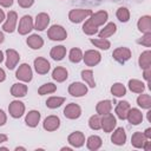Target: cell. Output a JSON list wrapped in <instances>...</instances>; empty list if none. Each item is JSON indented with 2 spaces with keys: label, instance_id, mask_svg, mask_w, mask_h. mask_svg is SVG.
<instances>
[{
  "label": "cell",
  "instance_id": "obj_15",
  "mask_svg": "<svg viewBox=\"0 0 151 151\" xmlns=\"http://www.w3.org/2000/svg\"><path fill=\"white\" fill-rule=\"evenodd\" d=\"M67 142H68V144H70L71 146L79 149V147H81V146L85 144V136H84V133L80 132V131H74V132H72L71 134H68Z\"/></svg>",
  "mask_w": 151,
  "mask_h": 151
},
{
  "label": "cell",
  "instance_id": "obj_41",
  "mask_svg": "<svg viewBox=\"0 0 151 151\" xmlns=\"http://www.w3.org/2000/svg\"><path fill=\"white\" fill-rule=\"evenodd\" d=\"M100 119H101V116L100 114H93L88 119V126L91 130H94V131H98L101 129V123H100Z\"/></svg>",
  "mask_w": 151,
  "mask_h": 151
},
{
  "label": "cell",
  "instance_id": "obj_34",
  "mask_svg": "<svg viewBox=\"0 0 151 151\" xmlns=\"http://www.w3.org/2000/svg\"><path fill=\"white\" fill-rule=\"evenodd\" d=\"M137 104L142 109L150 110L151 109V96L146 94V93H139V96L137 98Z\"/></svg>",
  "mask_w": 151,
  "mask_h": 151
},
{
  "label": "cell",
  "instance_id": "obj_51",
  "mask_svg": "<svg viewBox=\"0 0 151 151\" xmlns=\"http://www.w3.org/2000/svg\"><path fill=\"white\" fill-rule=\"evenodd\" d=\"M6 19V15H5V12L2 9H0V24Z\"/></svg>",
  "mask_w": 151,
  "mask_h": 151
},
{
  "label": "cell",
  "instance_id": "obj_27",
  "mask_svg": "<svg viewBox=\"0 0 151 151\" xmlns=\"http://www.w3.org/2000/svg\"><path fill=\"white\" fill-rule=\"evenodd\" d=\"M101 145H103V140H101V138H100L99 136H97V134L90 136V137L87 138V140H86V146H87V149L91 150V151H97V150H99V149L101 147Z\"/></svg>",
  "mask_w": 151,
  "mask_h": 151
},
{
  "label": "cell",
  "instance_id": "obj_30",
  "mask_svg": "<svg viewBox=\"0 0 151 151\" xmlns=\"http://www.w3.org/2000/svg\"><path fill=\"white\" fill-rule=\"evenodd\" d=\"M127 86H129V90L133 93H143L145 91V84L138 79H130L129 83H127Z\"/></svg>",
  "mask_w": 151,
  "mask_h": 151
},
{
  "label": "cell",
  "instance_id": "obj_17",
  "mask_svg": "<svg viewBox=\"0 0 151 151\" xmlns=\"http://www.w3.org/2000/svg\"><path fill=\"white\" fill-rule=\"evenodd\" d=\"M48 24H50V15L45 12H41V13L37 14V17L34 19V29L44 31L45 28H47Z\"/></svg>",
  "mask_w": 151,
  "mask_h": 151
},
{
  "label": "cell",
  "instance_id": "obj_49",
  "mask_svg": "<svg viewBox=\"0 0 151 151\" xmlns=\"http://www.w3.org/2000/svg\"><path fill=\"white\" fill-rule=\"evenodd\" d=\"M5 79H6V72L0 67V83L5 81Z\"/></svg>",
  "mask_w": 151,
  "mask_h": 151
},
{
  "label": "cell",
  "instance_id": "obj_8",
  "mask_svg": "<svg viewBox=\"0 0 151 151\" xmlns=\"http://www.w3.org/2000/svg\"><path fill=\"white\" fill-rule=\"evenodd\" d=\"M100 123H101V129L104 132L109 133V132H112L116 126H117V120H116V117L112 114V113H105L101 116V119H100Z\"/></svg>",
  "mask_w": 151,
  "mask_h": 151
},
{
  "label": "cell",
  "instance_id": "obj_7",
  "mask_svg": "<svg viewBox=\"0 0 151 151\" xmlns=\"http://www.w3.org/2000/svg\"><path fill=\"white\" fill-rule=\"evenodd\" d=\"M8 113L12 118L18 119L25 113V104L20 100H13L8 105Z\"/></svg>",
  "mask_w": 151,
  "mask_h": 151
},
{
  "label": "cell",
  "instance_id": "obj_1",
  "mask_svg": "<svg viewBox=\"0 0 151 151\" xmlns=\"http://www.w3.org/2000/svg\"><path fill=\"white\" fill-rule=\"evenodd\" d=\"M92 9L88 8H74L68 12V19L73 24H80L92 14Z\"/></svg>",
  "mask_w": 151,
  "mask_h": 151
},
{
  "label": "cell",
  "instance_id": "obj_53",
  "mask_svg": "<svg viewBox=\"0 0 151 151\" xmlns=\"http://www.w3.org/2000/svg\"><path fill=\"white\" fill-rule=\"evenodd\" d=\"M4 58H5V57H4V52L0 50V63H2V61H4Z\"/></svg>",
  "mask_w": 151,
  "mask_h": 151
},
{
  "label": "cell",
  "instance_id": "obj_28",
  "mask_svg": "<svg viewBox=\"0 0 151 151\" xmlns=\"http://www.w3.org/2000/svg\"><path fill=\"white\" fill-rule=\"evenodd\" d=\"M146 140H147V139L145 138L144 133L140 132V131L134 132V133L132 134V137H131V144H132V146L136 147V149H143V146H144V144H145Z\"/></svg>",
  "mask_w": 151,
  "mask_h": 151
},
{
  "label": "cell",
  "instance_id": "obj_26",
  "mask_svg": "<svg viewBox=\"0 0 151 151\" xmlns=\"http://www.w3.org/2000/svg\"><path fill=\"white\" fill-rule=\"evenodd\" d=\"M65 55H66V47L63 45H58V46L52 47V50L50 52V57L55 61L63 60L65 58Z\"/></svg>",
  "mask_w": 151,
  "mask_h": 151
},
{
  "label": "cell",
  "instance_id": "obj_5",
  "mask_svg": "<svg viewBox=\"0 0 151 151\" xmlns=\"http://www.w3.org/2000/svg\"><path fill=\"white\" fill-rule=\"evenodd\" d=\"M17 22H18V14L15 11H9L7 13V18L5 19V22L2 25L4 32L13 33L17 29Z\"/></svg>",
  "mask_w": 151,
  "mask_h": 151
},
{
  "label": "cell",
  "instance_id": "obj_21",
  "mask_svg": "<svg viewBox=\"0 0 151 151\" xmlns=\"http://www.w3.org/2000/svg\"><path fill=\"white\" fill-rule=\"evenodd\" d=\"M137 27H138V31L142 32L143 34L151 33V17L150 15L140 17L137 22Z\"/></svg>",
  "mask_w": 151,
  "mask_h": 151
},
{
  "label": "cell",
  "instance_id": "obj_24",
  "mask_svg": "<svg viewBox=\"0 0 151 151\" xmlns=\"http://www.w3.org/2000/svg\"><path fill=\"white\" fill-rule=\"evenodd\" d=\"M68 77V72L65 67L63 66H57L53 71H52V78L53 80H55L57 83H63L67 79Z\"/></svg>",
  "mask_w": 151,
  "mask_h": 151
},
{
  "label": "cell",
  "instance_id": "obj_4",
  "mask_svg": "<svg viewBox=\"0 0 151 151\" xmlns=\"http://www.w3.org/2000/svg\"><path fill=\"white\" fill-rule=\"evenodd\" d=\"M83 60H84L86 66L93 67L100 63L101 54H100V52H98L96 50H88L85 53H83Z\"/></svg>",
  "mask_w": 151,
  "mask_h": 151
},
{
  "label": "cell",
  "instance_id": "obj_40",
  "mask_svg": "<svg viewBox=\"0 0 151 151\" xmlns=\"http://www.w3.org/2000/svg\"><path fill=\"white\" fill-rule=\"evenodd\" d=\"M57 91V85H54L53 83H46L44 85H41L38 88V93L40 96H45V94H51L54 93Z\"/></svg>",
  "mask_w": 151,
  "mask_h": 151
},
{
  "label": "cell",
  "instance_id": "obj_13",
  "mask_svg": "<svg viewBox=\"0 0 151 151\" xmlns=\"http://www.w3.org/2000/svg\"><path fill=\"white\" fill-rule=\"evenodd\" d=\"M19 60H20V54L15 50H13V48L6 50V63L5 64L8 70H14L15 66L18 65Z\"/></svg>",
  "mask_w": 151,
  "mask_h": 151
},
{
  "label": "cell",
  "instance_id": "obj_12",
  "mask_svg": "<svg viewBox=\"0 0 151 151\" xmlns=\"http://www.w3.org/2000/svg\"><path fill=\"white\" fill-rule=\"evenodd\" d=\"M59 126H60V118H59L58 116L51 114V116H47V117L44 119L42 127H44V130H46L47 132H53V131L58 130Z\"/></svg>",
  "mask_w": 151,
  "mask_h": 151
},
{
  "label": "cell",
  "instance_id": "obj_44",
  "mask_svg": "<svg viewBox=\"0 0 151 151\" xmlns=\"http://www.w3.org/2000/svg\"><path fill=\"white\" fill-rule=\"evenodd\" d=\"M34 4V0H18V5L21 8H29Z\"/></svg>",
  "mask_w": 151,
  "mask_h": 151
},
{
  "label": "cell",
  "instance_id": "obj_11",
  "mask_svg": "<svg viewBox=\"0 0 151 151\" xmlns=\"http://www.w3.org/2000/svg\"><path fill=\"white\" fill-rule=\"evenodd\" d=\"M64 116L67 119H78L81 116V107L76 103H70L64 109Z\"/></svg>",
  "mask_w": 151,
  "mask_h": 151
},
{
  "label": "cell",
  "instance_id": "obj_19",
  "mask_svg": "<svg viewBox=\"0 0 151 151\" xmlns=\"http://www.w3.org/2000/svg\"><path fill=\"white\" fill-rule=\"evenodd\" d=\"M126 119L129 120V123L131 125H139L143 122V113L139 109H136V107L131 109L130 107L127 116H126Z\"/></svg>",
  "mask_w": 151,
  "mask_h": 151
},
{
  "label": "cell",
  "instance_id": "obj_52",
  "mask_svg": "<svg viewBox=\"0 0 151 151\" xmlns=\"http://www.w3.org/2000/svg\"><path fill=\"white\" fill-rule=\"evenodd\" d=\"M4 40H5V35H4V33L0 31V44H2Z\"/></svg>",
  "mask_w": 151,
  "mask_h": 151
},
{
  "label": "cell",
  "instance_id": "obj_25",
  "mask_svg": "<svg viewBox=\"0 0 151 151\" xmlns=\"http://www.w3.org/2000/svg\"><path fill=\"white\" fill-rule=\"evenodd\" d=\"M26 42H27L28 47H31L32 50H39L44 46V39L38 34H31L26 39Z\"/></svg>",
  "mask_w": 151,
  "mask_h": 151
},
{
  "label": "cell",
  "instance_id": "obj_37",
  "mask_svg": "<svg viewBox=\"0 0 151 151\" xmlns=\"http://www.w3.org/2000/svg\"><path fill=\"white\" fill-rule=\"evenodd\" d=\"M68 59H70V61L73 63V64L80 63V61L83 60V52H81V50L78 48V47L71 48V51H70V53H68Z\"/></svg>",
  "mask_w": 151,
  "mask_h": 151
},
{
  "label": "cell",
  "instance_id": "obj_2",
  "mask_svg": "<svg viewBox=\"0 0 151 151\" xmlns=\"http://www.w3.org/2000/svg\"><path fill=\"white\" fill-rule=\"evenodd\" d=\"M47 37L53 41H63L67 38V32L61 25H52L47 29Z\"/></svg>",
  "mask_w": 151,
  "mask_h": 151
},
{
  "label": "cell",
  "instance_id": "obj_3",
  "mask_svg": "<svg viewBox=\"0 0 151 151\" xmlns=\"http://www.w3.org/2000/svg\"><path fill=\"white\" fill-rule=\"evenodd\" d=\"M15 78L22 83H29L33 78V71H32L31 66L26 63L19 65V67L15 72Z\"/></svg>",
  "mask_w": 151,
  "mask_h": 151
},
{
  "label": "cell",
  "instance_id": "obj_47",
  "mask_svg": "<svg viewBox=\"0 0 151 151\" xmlns=\"http://www.w3.org/2000/svg\"><path fill=\"white\" fill-rule=\"evenodd\" d=\"M13 5V0H0V6L1 7H5V8H8Z\"/></svg>",
  "mask_w": 151,
  "mask_h": 151
},
{
  "label": "cell",
  "instance_id": "obj_18",
  "mask_svg": "<svg viewBox=\"0 0 151 151\" xmlns=\"http://www.w3.org/2000/svg\"><path fill=\"white\" fill-rule=\"evenodd\" d=\"M111 142L112 144L114 145H118V146H122L125 144L126 142V132L123 127H117L113 130L112 132V136H111Z\"/></svg>",
  "mask_w": 151,
  "mask_h": 151
},
{
  "label": "cell",
  "instance_id": "obj_14",
  "mask_svg": "<svg viewBox=\"0 0 151 151\" xmlns=\"http://www.w3.org/2000/svg\"><path fill=\"white\" fill-rule=\"evenodd\" d=\"M33 66H34V70L38 74H47L50 68H51V65H50V61L42 57H38L34 59L33 61Z\"/></svg>",
  "mask_w": 151,
  "mask_h": 151
},
{
  "label": "cell",
  "instance_id": "obj_55",
  "mask_svg": "<svg viewBox=\"0 0 151 151\" xmlns=\"http://www.w3.org/2000/svg\"><path fill=\"white\" fill-rule=\"evenodd\" d=\"M14 150H15V151H19V150H22V151H25L26 149H25V147H22V146H17Z\"/></svg>",
  "mask_w": 151,
  "mask_h": 151
},
{
  "label": "cell",
  "instance_id": "obj_20",
  "mask_svg": "<svg viewBox=\"0 0 151 151\" xmlns=\"http://www.w3.org/2000/svg\"><path fill=\"white\" fill-rule=\"evenodd\" d=\"M40 118H41V114L39 111L31 110V111H28V113H26L25 123L29 127H35V126H38V124L40 122Z\"/></svg>",
  "mask_w": 151,
  "mask_h": 151
},
{
  "label": "cell",
  "instance_id": "obj_39",
  "mask_svg": "<svg viewBox=\"0 0 151 151\" xmlns=\"http://www.w3.org/2000/svg\"><path fill=\"white\" fill-rule=\"evenodd\" d=\"M90 41H91L92 45H94V46L98 47L99 50H105V51H106V50H109V48L111 47V42H110L107 39H103V38L93 39V38H91Z\"/></svg>",
  "mask_w": 151,
  "mask_h": 151
},
{
  "label": "cell",
  "instance_id": "obj_32",
  "mask_svg": "<svg viewBox=\"0 0 151 151\" xmlns=\"http://www.w3.org/2000/svg\"><path fill=\"white\" fill-rule=\"evenodd\" d=\"M138 64L142 70L151 67V51L150 50L142 52V54L139 55V59H138Z\"/></svg>",
  "mask_w": 151,
  "mask_h": 151
},
{
  "label": "cell",
  "instance_id": "obj_38",
  "mask_svg": "<svg viewBox=\"0 0 151 151\" xmlns=\"http://www.w3.org/2000/svg\"><path fill=\"white\" fill-rule=\"evenodd\" d=\"M98 28L99 27H97L91 20H90V18L84 22V25H83V32L85 33V34H87V35H94V34H97L98 33Z\"/></svg>",
  "mask_w": 151,
  "mask_h": 151
},
{
  "label": "cell",
  "instance_id": "obj_42",
  "mask_svg": "<svg viewBox=\"0 0 151 151\" xmlns=\"http://www.w3.org/2000/svg\"><path fill=\"white\" fill-rule=\"evenodd\" d=\"M116 17L120 22H127L130 20V11L126 7H119L116 12Z\"/></svg>",
  "mask_w": 151,
  "mask_h": 151
},
{
  "label": "cell",
  "instance_id": "obj_48",
  "mask_svg": "<svg viewBox=\"0 0 151 151\" xmlns=\"http://www.w3.org/2000/svg\"><path fill=\"white\" fill-rule=\"evenodd\" d=\"M143 133H144V136H145L146 139H151V127L145 129V131H144Z\"/></svg>",
  "mask_w": 151,
  "mask_h": 151
},
{
  "label": "cell",
  "instance_id": "obj_35",
  "mask_svg": "<svg viewBox=\"0 0 151 151\" xmlns=\"http://www.w3.org/2000/svg\"><path fill=\"white\" fill-rule=\"evenodd\" d=\"M64 103H65V98L64 97L53 96V97H50L46 100V106L48 109H57V107H60Z\"/></svg>",
  "mask_w": 151,
  "mask_h": 151
},
{
  "label": "cell",
  "instance_id": "obj_46",
  "mask_svg": "<svg viewBox=\"0 0 151 151\" xmlns=\"http://www.w3.org/2000/svg\"><path fill=\"white\" fill-rule=\"evenodd\" d=\"M6 122H7V116L4 112V110L0 109V126H4L6 124Z\"/></svg>",
  "mask_w": 151,
  "mask_h": 151
},
{
  "label": "cell",
  "instance_id": "obj_36",
  "mask_svg": "<svg viewBox=\"0 0 151 151\" xmlns=\"http://www.w3.org/2000/svg\"><path fill=\"white\" fill-rule=\"evenodd\" d=\"M111 93L117 98H122L126 94V87L122 83H114L111 86Z\"/></svg>",
  "mask_w": 151,
  "mask_h": 151
},
{
  "label": "cell",
  "instance_id": "obj_31",
  "mask_svg": "<svg viewBox=\"0 0 151 151\" xmlns=\"http://www.w3.org/2000/svg\"><path fill=\"white\" fill-rule=\"evenodd\" d=\"M111 110H112V101L109 100V99L100 100V101H98V104L96 105V111H97V113L100 114V116L111 112Z\"/></svg>",
  "mask_w": 151,
  "mask_h": 151
},
{
  "label": "cell",
  "instance_id": "obj_56",
  "mask_svg": "<svg viewBox=\"0 0 151 151\" xmlns=\"http://www.w3.org/2000/svg\"><path fill=\"white\" fill-rule=\"evenodd\" d=\"M147 122H151V111L147 112Z\"/></svg>",
  "mask_w": 151,
  "mask_h": 151
},
{
  "label": "cell",
  "instance_id": "obj_10",
  "mask_svg": "<svg viewBox=\"0 0 151 151\" xmlns=\"http://www.w3.org/2000/svg\"><path fill=\"white\" fill-rule=\"evenodd\" d=\"M87 86L83 83H79V81H76V83H72L70 86H68V93L72 96V97H76V98H80V97H84L86 93H87Z\"/></svg>",
  "mask_w": 151,
  "mask_h": 151
},
{
  "label": "cell",
  "instance_id": "obj_33",
  "mask_svg": "<svg viewBox=\"0 0 151 151\" xmlns=\"http://www.w3.org/2000/svg\"><path fill=\"white\" fill-rule=\"evenodd\" d=\"M81 78L88 87H91V88L96 87V80H94V76H93L92 70H83L81 71Z\"/></svg>",
  "mask_w": 151,
  "mask_h": 151
},
{
  "label": "cell",
  "instance_id": "obj_9",
  "mask_svg": "<svg viewBox=\"0 0 151 151\" xmlns=\"http://www.w3.org/2000/svg\"><path fill=\"white\" fill-rule=\"evenodd\" d=\"M112 57L119 64H124L131 58V50L127 48V47H117L113 51Z\"/></svg>",
  "mask_w": 151,
  "mask_h": 151
},
{
  "label": "cell",
  "instance_id": "obj_29",
  "mask_svg": "<svg viewBox=\"0 0 151 151\" xmlns=\"http://www.w3.org/2000/svg\"><path fill=\"white\" fill-rule=\"evenodd\" d=\"M116 32H117V26H116V24H114V22H107V24L104 26V28H101V31L98 32V35H99V38L106 39V38H109V37L113 35Z\"/></svg>",
  "mask_w": 151,
  "mask_h": 151
},
{
  "label": "cell",
  "instance_id": "obj_43",
  "mask_svg": "<svg viewBox=\"0 0 151 151\" xmlns=\"http://www.w3.org/2000/svg\"><path fill=\"white\" fill-rule=\"evenodd\" d=\"M137 44L143 45L145 47H151V33H145L140 39L137 40Z\"/></svg>",
  "mask_w": 151,
  "mask_h": 151
},
{
  "label": "cell",
  "instance_id": "obj_22",
  "mask_svg": "<svg viewBox=\"0 0 151 151\" xmlns=\"http://www.w3.org/2000/svg\"><path fill=\"white\" fill-rule=\"evenodd\" d=\"M28 87L27 85H25L24 83H15L12 85L11 87V94L15 98H22L27 94Z\"/></svg>",
  "mask_w": 151,
  "mask_h": 151
},
{
  "label": "cell",
  "instance_id": "obj_6",
  "mask_svg": "<svg viewBox=\"0 0 151 151\" xmlns=\"http://www.w3.org/2000/svg\"><path fill=\"white\" fill-rule=\"evenodd\" d=\"M34 28V22H33V19H32V17L31 15H24L21 19H20V21H19V26H18V32H19V34H21V35H26V34H28L32 29Z\"/></svg>",
  "mask_w": 151,
  "mask_h": 151
},
{
  "label": "cell",
  "instance_id": "obj_50",
  "mask_svg": "<svg viewBox=\"0 0 151 151\" xmlns=\"http://www.w3.org/2000/svg\"><path fill=\"white\" fill-rule=\"evenodd\" d=\"M7 139H8V137H7L6 134L0 133V144H2V143H5V142H7Z\"/></svg>",
  "mask_w": 151,
  "mask_h": 151
},
{
  "label": "cell",
  "instance_id": "obj_16",
  "mask_svg": "<svg viewBox=\"0 0 151 151\" xmlns=\"http://www.w3.org/2000/svg\"><path fill=\"white\" fill-rule=\"evenodd\" d=\"M90 20L97 26V27H100L103 26L104 24H106L107 19H109V13L104 9H100V11H97L94 13H92L90 17Z\"/></svg>",
  "mask_w": 151,
  "mask_h": 151
},
{
  "label": "cell",
  "instance_id": "obj_45",
  "mask_svg": "<svg viewBox=\"0 0 151 151\" xmlns=\"http://www.w3.org/2000/svg\"><path fill=\"white\" fill-rule=\"evenodd\" d=\"M150 76H151V67H147V68L143 70V78L147 81V85H150ZM149 87L151 88V85Z\"/></svg>",
  "mask_w": 151,
  "mask_h": 151
},
{
  "label": "cell",
  "instance_id": "obj_23",
  "mask_svg": "<svg viewBox=\"0 0 151 151\" xmlns=\"http://www.w3.org/2000/svg\"><path fill=\"white\" fill-rule=\"evenodd\" d=\"M130 107H131V106H130V103H129V101H126V100H122V101H119V103L117 104L114 112H116V114H117V117H118L119 119L125 120V119H126V116H127V112H129V110H130Z\"/></svg>",
  "mask_w": 151,
  "mask_h": 151
},
{
  "label": "cell",
  "instance_id": "obj_54",
  "mask_svg": "<svg viewBox=\"0 0 151 151\" xmlns=\"http://www.w3.org/2000/svg\"><path fill=\"white\" fill-rule=\"evenodd\" d=\"M60 150H61V151H65V150H66V151H71L72 149H71V147H68V146H64V147H61Z\"/></svg>",
  "mask_w": 151,
  "mask_h": 151
}]
</instances>
